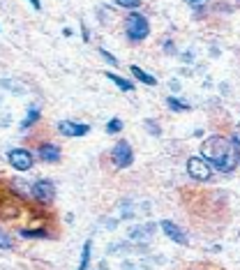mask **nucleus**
<instances>
[{"mask_svg": "<svg viewBox=\"0 0 240 270\" xmlns=\"http://www.w3.org/2000/svg\"><path fill=\"white\" fill-rule=\"evenodd\" d=\"M201 157L208 160L222 173H231L238 166V148L233 141L224 139V136H210L208 141L201 143Z\"/></svg>", "mask_w": 240, "mask_h": 270, "instance_id": "1", "label": "nucleus"}, {"mask_svg": "<svg viewBox=\"0 0 240 270\" xmlns=\"http://www.w3.org/2000/svg\"><path fill=\"white\" fill-rule=\"evenodd\" d=\"M125 30H127V37H130L132 42H141L143 37H148V30H150L148 19L134 12V14H130L125 19Z\"/></svg>", "mask_w": 240, "mask_h": 270, "instance_id": "2", "label": "nucleus"}, {"mask_svg": "<svg viewBox=\"0 0 240 270\" xmlns=\"http://www.w3.org/2000/svg\"><path fill=\"white\" fill-rule=\"evenodd\" d=\"M187 173L194 180H210L213 178V169H210L208 160H201V157H190L187 162Z\"/></svg>", "mask_w": 240, "mask_h": 270, "instance_id": "3", "label": "nucleus"}, {"mask_svg": "<svg viewBox=\"0 0 240 270\" xmlns=\"http://www.w3.org/2000/svg\"><path fill=\"white\" fill-rule=\"evenodd\" d=\"M111 157H113L115 166H120V169H125V166L132 164V148L127 141H118L113 148V153H111Z\"/></svg>", "mask_w": 240, "mask_h": 270, "instance_id": "4", "label": "nucleus"}, {"mask_svg": "<svg viewBox=\"0 0 240 270\" xmlns=\"http://www.w3.org/2000/svg\"><path fill=\"white\" fill-rule=\"evenodd\" d=\"M10 164L14 166V169H19V171H28L30 166H33V155H30L28 150H23V148H16V150H10Z\"/></svg>", "mask_w": 240, "mask_h": 270, "instance_id": "5", "label": "nucleus"}, {"mask_svg": "<svg viewBox=\"0 0 240 270\" xmlns=\"http://www.w3.org/2000/svg\"><path fill=\"white\" fill-rule=\"evenodd\" d=\"M33 196H35L37 201H51L55 196V187L51 180H37L35 185H33Z\"/></svg>", "mask_w": 240, "mask_h": 270, "instance_id": "6", "label": "nucleus"}, {"mask_svg": "<svg viewBox=\"0 0 240 270\" xmlns=\"http://www.w3.org/2000/svg\"><path fill=\"white\" fill-rule=\"evenodd\" d=\"M153 231H155V226H153V224L132 226V229L127 231V238H130V240H134V243H145V240H150Z\"/></svg>", "mask_w": 240, "mask_h": 270, "instance_id": "7", "label": "nucleus"}, {"mask_svg": "<svg viewBox=\"0 0 240 270\" xmlns=\"http://www.w3.org/2000/svg\"><path fill=\"white\" fill-rule=\"evenodd\" d=\"M58 127L65 136H85L88 134V125H79V123H70V120H63Z\"/></svg>", "mask_w": 240, "mask_h": 270, "instance_id": "8", "label": "nucleus"}, {"mask_svg": "<svg viewBox=\"0 0 240 270\" xmlns=\"http://www.w3.org/2000/svg\"><path fill=\"white\" fill-rule=\"evenodd\" d=\"M162 231H164V233L169 235L171 240H175V243H178V245H185V243H187V235L183 233V231H180L178 226L173 224V222L164 220V222H162Z\"/></svg>", "mask_w": 240, "mask_h": 270, "instance_id": "9", "label": "nucleus"}, {"mask_svg": "<svg viewBox=\"0 0 240 270\" xmlns=\"http://www.w3.org/2000/svg\"><path fill=\"white\" fill-rule=\"evenodd\" d=\"M40 157L44 162H55L60 157V150L55 148V145H51V143H42L40 145Z\"/></svg>", "mask_w": 240, "mask_h": 270, "instance_id": "10", "label": "nucleus"}, {"mask_svg": "<svg viewBox=\"0 0 240 270\" xmlns=\"http://www.w3.org/2000/svg\"><path fill=\"white\" fill-rule=\"evenodd\" d=\"M132 74L136 76V79L141 81V83H148V85H155L157 81H155V76H150V74H145L141 67H136V65H132Z\"/></svg>", "mask_w": 240, "mask_h": 270, "instance_id": "11", "label": "nucleus"}, {"mask_svg": "<svg viewBox=\"0 0 240 270\" xmlns=\"http://www.w3.org/2000/svg\"><path fill=\"white\" fill-rule=\"evenodd\" d=\"M106 79H111V81H113V83L118 85L120 90H132V88H134V85H132L130 81H125L123 76H118V74H111V72H106Z\"/></svg>", "mask_w": 240, "mask_h": 270, "instance_id": "12", "label": "nucleus"}, {"mask_svg": "<svg viewBox=\"0 0 240 270\" xmlns=\"http://www.w3.org/2000/svg\"><path fill=\"white\" fill-rule=\"evenodd\" d=\"M40 118V109H37V106H30V111H28V115H25V120L23 123H21V127H30V125H35V120Z\"/></svg>", "mask_w": 240, "mask_h": 270, "instance_id": "13", "label": "nucleus"}, {"mask_svg": "<svg viewBox=\"0 0 240 270\" xmlns=\"http://www.w3.org/2000/svg\"><path fill=\"white\" fill-rule=\"evenodd\" d=\"M90 247H93V243H85L83 245V254H81V263H79V270H85L88 268V261H90Z\"/></svg>", "mask_w": 240, "mask_h": 270, "instance_id": "14", "label": "nucleus"}, {"mask_svg": "<svg viewBox=\"0 0 240 270\" xmlns=\"http://www.w3.org/2000/svg\"><path fill=\"white\" fill-rule=\"evenodd\" d=\"M120 7H125V10H136L141 7V0H115Z\"/></svg>", "mask_w": 240, "mask_h": 270, "instance_id": "15", "label": "nucleus"}, {"mask_svg": "<svg viewBox=\"0 0 240 270\" xmlns=\"http://www.w3.org/2000/svg\"><path fill=\"white\" fill-rule=\"evenodd\" d=\"M120 130H123V123H120V118H113L109 125H106V132H109V134H115V132H120Z\"/></svg>", "mask_w": 240, "mask_h": 270, "instance_id": "16", "label": "nucleus"}, {"mask_svg": "<svg viewBox=\"0 0 240 270\" xmlns=\"http://www.w3.org/2000/svg\"><path fill=\"white\" fill-rule=\"evenodd\" d=\"M166 104H169V109H173V111H185L187 109V104H180L175 97H169V100H166Z\"/></svg>", "mask_w": 240, "mask_h": 270, "instance_id": "17", "label": "nucleus"}, {"mask_svg": "<svg viewBox=\"0 0 240 270\" xmlns=\"http://www.w3.org/2000/svg\"><path fill=\"white\" fill-rule=\"evenodd\" d=\"M190 7H194V10H201L203 5H208V0H185Z\"/></svg>", "mask_w": 240, "mask_h": 270, "instance_id": "18", "label": "nucleus"}, {"mask_svg": "<svg viewBox=\"0 0 240 270\" xmlns=\"http://www.w3.org/2000/svg\"><path fill=\"white\" fill-rule=\"evenodd\" d=\"M100 53H102V55H104V58H106V60H109L111 65H118V60H115V58H113V55H111V53H109V51H104V49H102V51H100Z\"/></svg>", "mask_w": 240, "mask_h": 270, "instance_id": "19", "label": "nucleus"}, {"mask_svg": "<svg viewBox=\"0 0 240 270\" xmlns=\"http://www.w3.org/2000/svg\"><path fill=\"white\" fill-rule=\"evenodd\" d=\"M233 143H235V148H238V157H240V130L233 132Z\"/></svg>", "mask_w": 240, "mask_h": 270, "instance_id": "20", "label": "nucleus"}, {"mask_svg": "<svg viewBox=\"0 0 240 270\" xmlns=\"http://www.w3.org/2000/svg\"><path fill=\"white\" fill-rule=\"evenodd\" d=\"M145 130H150L153 134H160V130H157V127L153 125V120H148V123H145Z\"/></svg>", "mask_w": 240, "mask_h": 270, "instance_id": "21", "label": "nucleus"}, {"mask_svg": "<svg viewBox=\"0 0 240 270\" xmlns=\"http://www.w3.org/2000/svg\"><path fill=\"white\" fill-rule=\"evenodd\" d=\"M0 240H3V247L7 250V247H10V238H7V233H3V238H0Z\"/></svg>", "mask_w": 240, "mask_h": 270, "instance_id": "22", "label": "nucleus"}, {"mask_svg": "<svg viewBox=\"0 0 240 270\" xmlns=\"http://www.w3.org/2000/svg\"><path fill=\"white\" fill-rule=\"evenodd\" d=\"M30 3H33V7H35V10H37V12H40V10H42V3H40V0H30Z\"/></svg>", "mask_w": 240, "mask_h": 270, "instance_id": "23", "label": "nucleus"}]
</instances>
